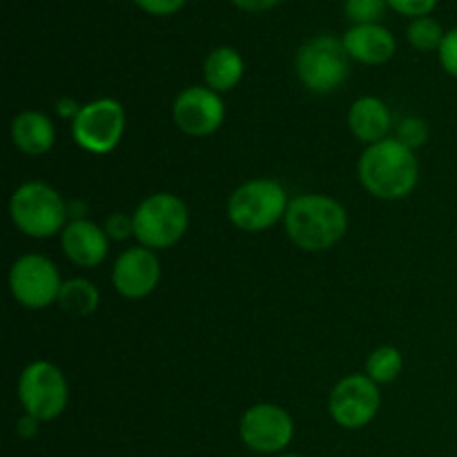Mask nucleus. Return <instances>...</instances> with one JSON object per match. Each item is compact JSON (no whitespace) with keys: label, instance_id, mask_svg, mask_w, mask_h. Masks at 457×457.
Segmentation results:
<instances>
[{"label":"nucleus","instance_id":"5","mask_svg":"<svg viewBox=\"0 0 457 457\" xmlns=\"http://www.w3.org/2000/svg\"><path fill=\"white\" fill-rule=\"evenodd\" d=\"M132 217L138 245H145L150 250L172 248L183 239L190 226L187 205L170 192H156L143 199Z\"/></svg>","mask_w":457,"mask_h":457},{"label":"nucleus","instance_id":"31","mask_svg":"<svg viewBox=\"0 0 457 457\" xmlns=\"http://www.w3.org/2000/svg\"><path fill=\"white\" fill-rule=\"evenodd\" d=\"M277 457H302V455H288V453H286V455H277Z\"/></svg>","mask_w":457,"mask_h":457},{"label":"nucleus","instance_id":"26","mask_svg":"<svg viewBox=\"0 0 457 457\" xmlns=\"http://www.w3.org/2000/svg\"><path fill=\"white\" fill-rule=\"evenodd\" d=\"M395 12L404 13V16H415V18H422L431 12L433 7L437 4V0H388Z\"/></svg>","mask_w":457,"mask_h":457},{"label":"nucleus","instance_id":"23","mask_svg":"<svg viewBox=\"0 0 457 457\" xmlns=\"http://www.w3.org/2000/svg\"><path fill=\"white\" fill-rule=\"evenodd\" d=\"M388 0H346V16L355 25H378Z\"/></svg>","mask_w":457,"mask_h":457},{"label":"nucleus","instance_id":"15","mask_svg":"<svg viewBox=\"0 0 457 457\" xmlns=\"http://www.w3.org/2000/svg\"><path fill=\"white\" fill-rule=\"evenodd\" d=\"M348 56L364 65H382L395 54V38L382 25H353L342 38Z\"/></svg>","mask_w":457,"mask_h":457},{"label":"nucleus","instance_id":"27","mask_svg":"<svg viewBox=\"0 0 457 457\" xmlns=\"http://www.w3.org/2000/svg\"><path fill=\"white\" fill-rule=\"evenodd\" d=\"M143 12L154 13V16H168V13L179 12L186 0H134Z\"/></svg>","mask_w":457,"mask_h":457},{"label":"nucleus","instance_id":"24","mask_svg":"<svg viewBox=\"0 0 457 457\" xmlns=\"http://www.w3.org/2000/svg\"><path fill=\"white\" fill-rule=\"evenodd\" d=\"M105 232L110 239L114 241H125L129 237H134V217L125 212H114L105 219Z\"/></svg>","mask_w":457,"mask_h":457},{"label":"nucleus","instance_id":"13","mask_svg":"<svg viewBox=\"0 0 457 457\" xmlns=\"http://www.w3.org/2000/svg\"><path fill=\"white\" fill-rule=\"evenodd\" d=\"M161 281V262L154 250L134 245L123 250L112 268V284L125 299H143L156 290Z\"/></svg>","mask_w":457,"mask_h":457},{"label":"nucleus","instance_id":"2","mask_svg":"<svg viewBox=\"0 0 457 457\" xmlns=\"http://www.w3.org/2000/svg\"><path fill=\"white\" fill-rule=\"evenodd\" d=\"M286 235L303 253H324L344 239L348 214L339 201L326 195L295 196L286 212Z\"/></svg>","mask_w":457,"mask_h":457},{"label":"nucleus","instance_id":"11","mask_svg":"<svg viewBox=\"0 0 457 457\" xmlns=\"http://www.w3.org/2000/svg\"><path fill=\"white\" fill-rule=\"evenodd\" d=\"M239 436L241 442L254 453H281L293 442L295 422L288 411L279 404L262 402L241 415Z\"/></svg>","mask_w":457,"mask_h":457},{"label":"nucleus","instance_id":"17","mask_svg":"<svg viewBox=\"0 0 457 457\" xmlns=\"http://www.w3.org/2000/svg\"><path fill=\"white\" fill-rule=\"evenodd\" d=\"M12 141L22 154L43 156L56 143V128H54L52 119L43 112H21L12 120Z\"/></svg>","mask_w":457,"mask_h":457},{"label":"nucleus","instance_id":"28","mask_svg":"<svg viewBox=\"0 0 457 457\" xmlns=\"http://www.w3.org/2000/svg\"><path fill=\"white\" fill-rule=\"evenodd\" d=\"M237 7L245 9V12H266V9L275 7L281 0H232Z\"/></svg>","mask_w":457,"mask_h":457},{"label":"nucleus","instance_id":"6","mask_svg":"<svg viewBox=\"0 0 457 457\" xmlns=\"http://www.w3.org/2000/svg\"><path fill=\"white\" fill-rule=\"evenodd\" d=\"M348 52L335 36H315L299 47L295 58L297 79L315 94H330L346 83L351 74Z\"/></svg>","mask_w":457,"mask_h":457},{"label":"nucleus","instance_id":"29","mask_svg":"<svg viewBox=\"0 0 457 457\" xmlns=\"http://www.w3.org/2000/svg\"><path fill=\"white\" fill-rule=\"evenodd\" d=\"M38 427H40V422L36 418H31V415H22L21 420H18V436L21 437H34L36 433H38Z\"/></svg>","mask_w":457,"mask_h":457},{"label":"nucleus","instance_id":"4","mask_svg":"<svg viewBox=\"0 0 457 457\" xmlns=\"http://www.w3.org/2000/svg\"><path fill=\"white\" fill-rule=\"evenodd\" d=\"M288 192L275 179H253L228 199V219L244 232H266L288 212Z\"/></svg>","mask_w":457,"mask_h":457},{"label":"nucleus","instance_id":"14","mask_svg":"<svg viewBox=\"0 0 457 457\" xmlns=\"http://www.w3.org/2000/svg\"><path fill=\"white\" fill-rule=\"evenodd\" d=\"M65 257L79 268H98L110 253V237L105 228L89 219H71L61 232Z\"/></svg>","mask_w":457,"mask_h":457},{"label":"nucleus","instance_id":"20","mask_svg":"<svg viewBox=\"0 0 457 457\" xmlns=\"http://www.w3.org/2000/svg\"><path fill=\"white\" fill-rule=\"evenodd\" d=\"M404 369V357L395 346H379L366 360V375L375 384H391L400 378Z\"/></svg>","mask_w":457,"mask_h":457},{"label":"nucleus","instance_id":"30","mask_svg":"<svg viewBox=\"0 0 457 457\" xmlns=\"http://www.w3.org/2000/svg\"><path fill=\"white\" fill-rule=\"evenodd\" d=\"M56 112H58V116H62V119L74 120L76 114L80 112V107L76 105L74 98H61V101H58V105H56Z\"/></svg>","mask_w":457,"mask_h":457},{"label":"nucleus","instance_id":"18","mask_svg":"<svg viewBox=\"0 0 457 457\" xmlns=\"http://www.w3.org/2000/svg\"><path fill=\"white\" fill-rule=\"evenodd\" d=\"M244 58L232 47H217L208 54L204 62L205 87L217 94L230 92L244 79Z\"/></svg>","mask_w":457,"mask_h":457},{"label":"nucleus","instance_id":"7","mask_svg":"<svg viewBox=\"0 0 457 457\" xmlns=\"http://www.w3.org/2000/svg\"><path fill=\"white\" fill-rule=\"evenodd\" d=\"M18 400L27 415L38 422H52L70 402V384L52 361H31L18 379Z\"/></svg>","mask_w":457,"mask_h":457},{"label":"nucleus","instance_id":"3","mask_svg":"<svg viewBox=\"0 0 457 457\" xmlns=\"http://www.w3.org/2000/svg\"><path fill=\"white\" fill-rule=\"evenodd\" d=\"M9 217L22 235L31 239H49L65 230L70 205L49 183L27 181L12 195Z\"/></svg>","mask_w":457,"mask_h":457},{"label":"nucleus","instance_id":"8","mask_svg":"<svg viewBox=\"0 0 457 457\" xmlns=\"http://www.w3.org/2000/svg\"><path fill=\"white\" fill-rule=\"evenodd\" d=\"M125 134V107L116 98H96L85 105L71 120V137L80 150L89 154H110Z\"/></svg>","mask_w":457,"mask_h":457},{"label":"nucleus","instance_id":"1","mask_svg":"<svg viewBox=\"0 0 457 457\" xmlns=\"http://www.w3.org/2000/svg\"><path fill=\"white\" fill-rule=\"evenodd\" d=\"M357 177L369 195L382 201L406 199L420 181V165L415 152L397 138L366 145L357 163Z\"/></svg>","mask_w":457,"mask_h":457},{"label":"nucleus","instance_id":"21","mask_svg":"<svg viewBox=\"0 0 457 457\" xmlns=\"http://www.w3.org/2000/svg\"><path fill=\"white\" fill-rule=\"evenodd\" d=\"M445 31H442V25L436 21V18H415L413 22L406 29V38L420 52H431V49H440L442 40H445Z\"/></svg>","mask_w":457,"mask_h":457},{"label":"nucleus","instance_id":"10","mask_svg":"<svg viewBox=\"0 0 457 457\" xmlns=\"http://www.w3.org/2000/svg\"><path fill=\"white\" fill-rule=\"evenodd\" d=\"M379 406H382L379 388L369 375H348L339 379L328 397L330 418L348 431L369 427L378 418Z\"/></svg>","mask_w":457,"mask_h":457},{"label":"nucleus","instance_id":"9","mask_svg":"<svg viewBox=\"0 0 457 457\" xmlns=\"http://www.w3.org/2000/svg\"><path fill=\"white\" fill-rule=\"evenodd\" d=\"M61 288V272L45 254H22L9 270V290L13 299L29 311H43L54 302L58 303Z\"/></svg>","mask_w":457,"mask_h":457},{"label":"nucleus","instance_id":"19","mask_svg":"<svg viewBox=\"0 0 457 457\" xmlns=\"http://www.w3.org/2000/svg\"><path fill=\"white\" fill-rule=\"evenodd\" d=\"M98 302H101V293L89 279L74 277V279L62 281L58 306L70 317H79V320L89 317L98 308Z\"/></svg>","mask_w":457,"mask_h":457},{"label":"nucleus","instance_id":"22","mask_svg":"<svg viewBox=\"0 0 457 457\" xmlns=\"http://www.w3.org/2000/svg\"><path fill=\"white\" fill-rule=\"evenodd\" d=\"M395 138L402 145L411 147V150H418L424 143L428 141V125L427 120L420 119V116H406L400 120V125L395 128Z\"/></svg>","mask_w":457,"mask_h":457},{"label":"nucleus","instance_id":"16","mask_svg":"<svg viewBox=\"0 0 457 457\" xmlns=\"http://www.w3.org/2000/svg\"><path fill=\"white\" fill-rule=\"evenodd\" d=\"M348 128L357 141L373 145L388 138V132L393 129V114L382 98L361 96L348 110Z\"/></svg>","mask_w":457,"mask_h":457},{"label":"nucleus","instance_id":"12","mask_svg":"<svg viewBox=\"0 0 457 457\" xmlns=\"http://www.w3.org/2000/svg\"><path fill=\"white\" fill-rule=\"evenodd\" d=\"M172 120L187 137H210L226 120L221 94L210 87H186L172 105Z\"/></svg>","mask_w":457,"mask_h":457},{"label":"nucleus","instance_id":"25","mask_svg":"<svg viewBox=\"0 0 457 457\" xmlns=\"http://www.w3.org/2000/svg\"><path fill=\"white\" fill-rule=\"evenodd\" d=\"M437 56H440V62L446 70V74L457 79V27L446 31L445 40H442L440 49H437Z\"/></svg>","mask_w":457,"mask_h":457}]
</instances>
